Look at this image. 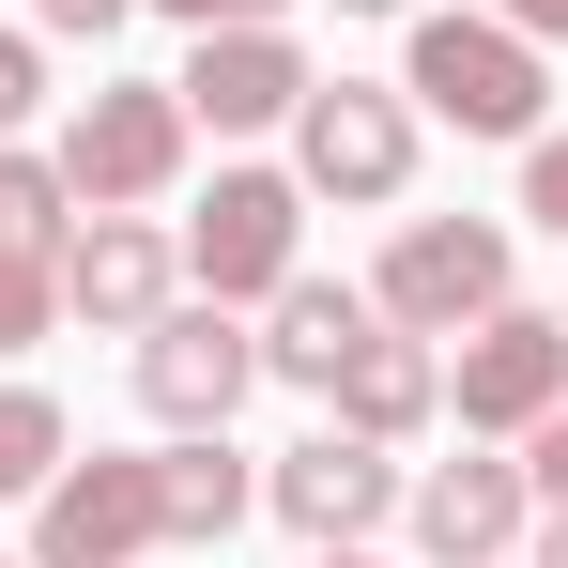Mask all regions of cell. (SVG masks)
Here are the masks:
<instances>
[{
  "instance_id": "obj_1",
  "label": "cell",
  "mask_w": 568,
  "mask_h": 568,
  "mask_svg": "<svg viewBox=\"0 0 568 568\" xmlns=\"http://www.w3.org/2000/svg\"><path fill=\"white\" fill-rule=\"evenodd\" d=\"M399 93L430 108V123H462V139H538V47L507 31V16H415V78Z\"/></svg>"
},
{
  "instance_id": "obj_2",
  "label": "cell",
  "mask_w": 568,
  "mask_h": 568,
  "mask_svg": "<svg viewBox=\"0 0 568 568\" xmlns=\"http://www.w3.org/2000/svg\"><path fill=\"white\" fill-rule=\"evenodd\" d=\"M369 307H384V323H415V338L491 323V307H507V231H491V215H430V231H399Z\"/></svg>"
},
{
  "instance_id": "obj_3",
  "label": "cell",
  "mask_w": 568,
  "mask_h": 568,
  "mask_svg": "<svg viewBox=\"0 0 568 568\" xmlns=\"http://www.w3.org/2000/svg\"><path fill=\"white\" fill-rule=\"evenodd\" d=\"M154 538H170V476L154 462H62L47 476V523H31L47 568H139Z\"/></svg>"
},
{
  "instance_id": "obj_4",
  "label": "cell",
  "mask_w": 568,
  "mask_h": 568,
  "mask_svg": "<svg viewBox=\"0 0 568 568\" xmlns=\"http://www.w3.org/2000/svg\"><path fill=\"white\" fill-rule=\"evenodd\" d=\"M246 384H262V338H231V307H215V292L139 323V399H154L170 430H231V399H246Z\"/></svg>"
},
{
  "instance_id": "obj_5",
  "label": "cell",
  "mask_w": 568,
  "mask_h": 568,
  "mask_svg": "<svg viewBox=\"0 0 568 568\" xmlns=\"http://www.w3.org/2000/svg\"><path fill=\"white\" fill-rule=\"evenodd\" d=\"M292 231H307V185H277V170H215V200H200V231H185V277L215 292V307H246V292L292 277Z\"/></svg>"
},
{
  "instance_id": "obj_6",
  "label": "cell",
  "mask_w": 568,
  "mask_h": 568,
  "mask_svg": "<svg viewBox=\"0 0 568 568\" xmlns=\"http://www.w3.org/2000/svg\"><path fill=\"white\" fill-rule=\"evenodd\" d=\"M307 185L323 200H399L415 185V108L399 93H369V78H307Z\"/></svg>"
},
{
  "instance_id": "obj_7",
  "label": "cell",
  "mask_w": 568,
  "mask_h": 568,
  "mask_svg": "<svg viewBox=\"0 0 568 568\" xmlns=\"http://www.w3.org/2000/svg\"><path fill=\"white\" fill-rule=\"evenodd\" d=\"M170 170H185V93H93L78 123H62V185L93 200V215L154 200Z\"/></svg>"
},
{
  "instance_id": "obj_8",
  "label": "cell",
  "mask_w": 568,
  "mask_h": 568,
  "mask_svg": "<svg viewBox=\"0 0 568 568\" xmlns=\"http://www.w3.org/2000/svg\"><path fill=\"white\" fill-rule=\"evenodd\" d=\"M262 491H277V523L307 538V554H338V538H369L384 507H399V462H384L369 430H323V446H292Z\"/></svg>"
},
{
  "instance_id": "obj_9",
  "label": "cell",
  "mask_w": 568,
  "mask_h": 568,
  "mask_svg": "<svg viewBox=\"0 0 568 568\" xmlns=\"http://www.w3.org/2000/svg\"><path fill=\"white\" fill-rule=\"evenodd\" d=\"M568 399V323H538V307H491L462 338V430H538Z\"/></svg>"
},
{
  "instance_id": "obj_10",
  "label": "cell",
  "mask_w": 568,
  "mask_h": 568,
  "mask_svg": "<svg viewBox=\"0 0 568 568\" xmlns=\"http://www.w3.org/2000/svg\"><path fill=\"white\" fill-rule=\"evenodd\" d=\"M170 93H185V123L246 139V123H292V108H307V62H292V31H200V62Z\"/></svg>"
},
{
  "instance_id": "obj_11",
  "label": "cell",
  "mask_w": 568,
  "mask_h": 568,
  "mask_svg": "<svg viewBox=\"0 0 568 568\" xmlns=\"http://www.w3.org/2000/svg\"><path fill=\"white\" fill-rule=\"evenodd\" d=\"M62 307H78V323H123V338H139V323L170 307V246H154L139 215H93V231H62Z\"/></svg>"
},
{
  "instance_id": "obj_12",
  "label": "cell",
  "mask_w": 568,
  "mask_h": 568,
  "mask_svg": "<svg viewBox=\"0 0 568 568\" xmlns=\"http://www.w3.org/2000/svg\"><path fill=\"white\" fill-rule=\"evenodd\" d=\"M323 399H338V430L399 446V430H415V415L446 399V369H430V338H415V323H369V338L338 354V384H323Z\"/></svg>"
},
{
  "instance_id": "obj_13",
  "label": "cell",
  "mask_w": 568,
  "mask_h": 568,
  "mask_svg": "<svg viewBox=\"0 0 568 568\" xmlns=\"http://www.w3.org/2000/svg\"><path fill=\"white\" fill-rule=\"evenodd\" d=\"M523 507H538V491H523V462H446L430 491H415V538H430L446 568H491L507 538H523Z\"/></svg>"
},
{
  "instance_id": "obj_14",
  "label": "cell",
  "mask_w": 568,
  "mask_h": 568,
  "mask_svg": "<svg viewBox=\"0 0 568 568\" xmlns=\"http://www.w3.org/2000/svg\"><path fill=\"white\" fill-rule=\"evenodd\" d=\"M369 323H384L369 292H323V277H277V338H262V369H277V384H338V354H354Z\"/></svg>"
},
{
  "instance_id": "obj_15",
  "label": "cell",
  "mask_w": 568,
  "mask_h": 568,
  "mask_svg": "<svg viewBox=\"0 0 568 568\" xmlns=\"http://www.w3.org/2000/svg\"><path fill=\"white\" fill-rule=\"evenodd\" d=\"M154 476H170V538H231L246 523V462L215 430H185V462H154Z\"/></svg>"
},
{
  "instance_id": "obj_16",
  "label": "cell",
  "mask_w": 568,
  "mask_h": 568,
  "mask_svg": "<svg viewBox=\"0 0 568 568\" xmlns=\"http://www.w3.org/2000/svg\"><path fill=\"white\" fill-rule=\"evenodd\" d=\"M47 476H62V399L0 384V507H16V491H47Z\"/></svg>"
},
{
  "instance_id": "obj_17",
  "label": "cell",
  "mask_w": 568,
  "mask_h": 568,
  "mask_svg": "<svg viewBox=\"0 0 568 568\" xmlns=\"http://www.w3.org/2000/svg\"><path fill=\"white\" fill-rule=\"evenodd\" d=\"M62 170H47V154H0V246H31V262H62Z\"/></svg>"
},
{
  "instance_id": "obj_18",
  "label": "cell",
  "mask_w": 568,
  "mask_h": 568,
  "mask_svg": "<svg viewBox=\"0 0 568 568\" xmlns=\"http://www.w3.org/2000/svg\"><path fill=\"white\" fill-rule=\"evenodd\" d=\"M47 307H62V262L0 246V354H31V338H47Z\"/></svg>"
},
{
  "instance_id": "obj_19",
  "label": "cell",
  "mask_w": 568,
  "mask_h": 568,
  "mask_svg": "<svg viewBox=\"0 0 568 568\" xmlns=\"http://www.w3.org/2000/svg\"><path fill=\"white\" fill-rule=\"evenodd\" d=\"M523 215H538V231H568V139H538V154H523Z\"/></svg>"
},
{
  "instance_id": "obj_20",
  "label": "cell",
  "mask_w": 568,
  "mask_h": 568,
  "mask_svg": "<svg viewBox=\"0 0 568 568\" xmlns=\"http://www.w3.org/2000/svg\"><path fill=\"white\" fill-rule=\"evenodd\" d=\"M31 93H47V62H31V31H0V123H31Z\"/></svg>"
},
{
  "instance_id": "obj_21",
  "label": "cell",
  "mask_w": 568,
  "mask_h": 568,
  "mask_svg": "<svg viewBox=\"0 0 568 568\" xmlns=\"http://www.w3.org/2000/svg\"><path fill=\"white\" fill-rule=\"evenodd\" d=\"M154 16H185V31H277V0H154Z\"/></svg>"
},
{
  "instance_id": "obj_22",
  "label": "cell",
  "mask_w": 568,
  "mask_h": 568,
  "mask_svg": "<svg viewBox=\"0 0 568 568\" xmlns=\"http://www.w3.org/2000/svg\"><path fill=\"white\" fill-rule=\"evenodd\" d=\"M31 16H47V31H93V47H108V31H123L139 0H31Z\"/></svg>"
},
{
  "instance_id": "obj_23",
  "label": "cell",
  "mask_w": 568,
  "mask_h": 568,
  "mask_svg": "<svg viewBox=\"0 0 568 568\" xmlns=\"http://www.w3.org/2000/svg\"><path fill=\"white\" fill-rule=\"evenodd\" d=\"M538 491H554V507H568V399H554V415H538Z\"/></svg>"
},
{
  "instance_id": "obj_24",
  "label": "cell",
  "mask_w": 568,
  "mask_h": 568,
  "mask_svg": "<svg viewBox=\"0 0 568 568\" xmlns=\"http://www.w3.org/2000/svg\"><path fill=\"white\" fill-rule=\"evenodd\" d=\"M476 16H507L523 47H538V31H568V0H476Z\"/></svg>"
},
{
  "instance_id": "obj_25",
  "label": "cell",
  "mask_w": 568,
  "mask_h": 568,
  "mask_svg": "<svg viewBox=\"0 0 568 568\" xmlns=\"http://www.w3.org/2000/svg\"><path fill=\"white\" fill-rule=\"evenodd\" d=\"M538 568H568V507H554V523H538Z\"/></svg>"
},
{
  "instance_id": "obj_26",
  "label": "cell",
  "mask_w": 568,
  "mask_h": 568,
  "mask_svg": "<svg viewBox=\"0 0 568 568\" xmlns=\"http://www.w3.org/2000/svg\"><path fill=\"white\" fill-rule=\"evenodd\" d=\"M338 16H415V0H338Z\"/></svg>"
},
{
  "instance_id": "obj_27",
  "label": "cell",
  "mask_w": 568,
  "mask_h": 568,
  "mask_svg": "<svg viewBox=\"0 0 568 568\" xmlns=\"http://www.w3.org/2000/svg\"><path fill=\"white\" fill-rule=\"evenodd\" d=\"M323 568H369V554H354V538H338V554H323Z\"/></svg>"
},
{
  "instance_id": "obj_28",
  "label": "cell",
  "mask_w": 568,
  "mask_h": 568,
  "mask_svg": "<svg viewBox=\"0 0 568 568\" xmlns=\"http://www.w3.org/2000/svg\"><path fill=\"white\" fill-rule=\"evenodd\" d=\"M554 323H568V307H554Z\"/></svg>"
}]
</instances>
